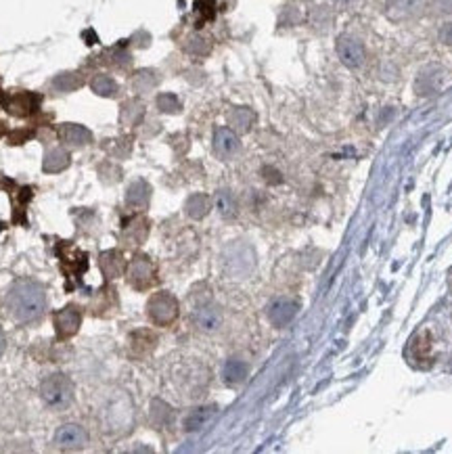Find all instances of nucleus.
Masks as SVG:
<instances>
[{
    "mask_svg": "<svg viewBox=\"0 0 452 454\" xmlns=\"http://www.w3.org/2000/svg\"><path fill=\"white\" fill-rule=\"evenodd\" d=\"M431 350H433V343H431V335L429 331H421L417 333V337L411 341V358L417 360L419 365H429L431 360Z\"/></svg>",
    "mask_w": 452,
    "mask_h": 454,
    "instance_id": "20",
    "label": "nucleus"
},
{
    "mask_svg": "<svg viewBox=\"0 0 452 454\" xmlns=\"http://www.w3.org/2000/svg\"><path fill=\"white\" fill-rule=\"evenodd\" d=\"M55 444H57V448L67 450V452L82 450L88 444V431L82 425H78V423H65V425H61L57 429Z\"/></svg>",
    "mask_w": 452,
    "mask_h": 454,
    "instance_id": "8",
    "label": "nucleus"
},
{
    "mask_svg": "<svg viewBox=\"0 0 452 454\" xmlns=\"http://www.w3.org/2000/svg\"><path fill=\"white\" fill-rule=\"evenodd\" d=\"M337 57L341 59V63L350 69H358L363 67L367 61V49L365 44L360 42L358 38L343 34L337 38Z\"/></svg>",
    "mask_w": 452,
    "mask_h": 454,
    "instance_id": "6",
    "label": "nucleus"
},
{
    "mask_svg": "<svg viewBox=\"0 0 452 454\" xmlns=\"http://www.w3.org/2000/svg\"><path fill=\"white\" fill-rule=\"evenodd\" d=\"M99 268H101L103 277H105L107 281H115V279H120V277L124 275L126 264H124V258H122L120 251L109 249V251H103V253L99 256Z\"/></svg>",
    "mask_w": 452,
    "mask_h": 454,
    "instance_id": "17",
    "label": "nucleus"
},
{
    "mask_svg": "<svg viewBox=\"0 0 452 454\" xmlns=\"http://www.w3.org/2000/svg\"><path fill=\"white\" fill-rule=\"evenodd\" d=\"M256 122V113L249 107H233L229 111V126L237 132V134H245L251 130Z\"/></svg>",
    "mask_w": 452,
    "mask_h": 454,
    "instance_id": "21",
    "label": "nucleus"
},
{
    "mask_svg": "<svg viewBox=\"0 0 452 454\" xmlns=\"http://www.w3.org/2000/svg\"><path fill=\"white\" fill-rule=\"evenodd\" d=\"M247 375H249V367H247V362H243V360L233 358L224 365V381L226 383H231V385L243 383L247 379Z\"/></svg>",
    "mask_w": 452,
    "mask_h": 454,
    "instance_id": "24",
    "label": "nucleus"
},
{
    "mask_svg": "<svg viewBox=\"0 0 452 454\" xmlns=\"http://www.w3.org/2000/svg\"><path fill=\"white\" fill-rule=\"evenodd\" d=\"M157 107L159 111L163 113H178L180 109H183V105H180V99L172 93H163L157 97Z\"/></svg>",
    "mask_w": 452,
    "mask_h": 454,
    "instance_id": "32",
    "label": "nucleus"
},
{
    "mask_svg": "<svg viewBox=\"0 0 452 454\" xmlns=\"http://www.w3.org/2000/svg\"><path fill=\"white\" fill-rule=\"evenodd\" d=\"M427 0H385V15L392 21L413 19L423 13Z\"/></svg>",
    "mask_w": 452,
    "mask_h": 454,
    "instance_id": "10",
    "label": "nucleus"
},
{
    "mask_svg": "<svg viewBox=\"0 0 452 454\" xmlns=\"http://www.w3.org/2000/svg\"><path fill=\"white\" fill-rule=\"evenodd\" d=\"M331 3H335V5H341V7H350V5H356L358 0H331Z\"/></svg>",
    "mask_w": 452,
    "mask_h": 454,
    "instance_id": "38",
    "label": "nucleus"
},
{
    "mask_svg": "<svg viewBox=\"0 0 452 454\" xmlns=\"http://www.w3.org/2000/svg\"><path fill=\"white\" fill-rule=\"evenodd\" d=\"M210 209H212V199H210L207 195H203V193L191 195V197L187 199V203H185V212H187V216L193 218V220L205 218V216L210 214Z\"/></svg>",
    "mask_w": 452,
    "mask_h": 454,
    "instance_id": "23",
    "label": "nucleus"
},
{
    "mask_svg": "<svg viewBox=\"0 0 452 454\" xmlns=\"http://www.w3.org/2000/svg\"><path fill=\"white\" fill-rule=\"evenodd\" d=\"M5 348H7V339H5L3 329H0V358H3V354H5Z\"/></svg>",
    "mask_w": 452,
    "mask_h": 454,
    "instance_id": "37",
    "label": "nucleus"
},
{
    "mask_svg": "<svg viewBox=\"0 0 452 454\" xmlns=\"http://www.w3.org/2000/svg\"><path fill=\"white\" fill-rule=\"evenodd\" d=\"M214 0H197V11L203 15V17H214Z\"/></svg>",
    "mask_w": 452,
    "mask_h": 454,
    "instance_id": "34",
    "label": "nucleus"
},
{
    "mask_svg": "<svg viewBox=\"0 0 452 454\" xmlns=\"http://www.w3.org/2000/svg\"><path fill=\"white\" fill-rule=\"evenodd\" d=\"M436 13L440 15H452V0H429Z\"/></svg>",
    "mask_w": 452,
    "mask_h": 454,
    "instance_id": "33",
    "label": "nucleus"
},
{
    "mask_svg": "<svg viewBox=\"0 0 452 454\" xmlns=\"http://www.w3.org/2000/svg\"><path fill=\"white\" fill-rule=\"evenodd\" d=\"M7 134V126H5V122L0 120V139H3V136Z\"/></svg>",
    "mask_w": 452,
    "mask_h": 454,
    "instance_id": "39",
    "label": "nucleus"
},
{
    "mask_svg": "<svg viewBox=\"0 0 452 454\" xmlns=\"http://www.w3.org/2000/svg\"><path fill=\"white\" fill-rule=\"evenodd\" d=\"M5 306L9 316L15 323L30 325L40 321L49 306V295L38 281L32 279H19L11 285Z\"/></svg>",
    "mask_w": 452,
    "mask_h": 454,
    "instance_id": "1",
    "label": "nucleus"
},
{
    "mask_svg": "<svg viewBox=\"0 0 452 454\" xmlns=\"http://www.w3.org/2000/svg\"><path fill=\"white\" fill-rule=\"evenodd\" d=\"M32 136V132H27V130H17V132H13L11 134V145H21V143H25L27 139Z\"/></svg>",
    "mask_w": 452,
    "mask_h": 454,
    "instance_id": "35",
    "label": "nucleus"
},
{
    "mask_svg": "<svg viewBox=\"0 0 452 454\" xmlns=\"http://www.w3.org/2000/svg\"><path fill=\"white\" fill-rule=\"evenodd\" d=\"M103 425L109 433H124L132 427V402L126 396H115L103 411Z\"/></svg>",
    "mask_w": 452,
    "mask_h": 454,
    "instance_id": "3",
    "label": "nucleus"
},
{
    "mask_svg": "<svg viewBox=\"0 0 452 454\" xmlns=\"http://www.w3.org/2000/svg\"><path fill=\"white\" fill-rule=\"evenodd\" d=\"M241 149V141L233 128H216L214 130V151L222 159H231Z\"/></svg>",
    "mask_w": 452,
    "mask_h": 454,
    "instance_id": "11",
    "label": "nucleus"
},
{
    "mask_svg": "<svg viewBox=\"0 0 452 454\" xmlns=\"http://www.w3.org/2000/svg\"><path fill=\"white\" fill-rule=\"evenodd\" d=\"M214 413H216V408H214V406L195 408V411L189 413L187 419H185V431H197V429H201V427L214 417Z\"/></svg>",
    "mask_w": 452,
    "mask_h": 454,
    "instance_id": "28",
    "label": "nucleus"
},
{
    "mask_svg": "<svg viewBox=\"0 0 452 454\" xmlns=\"http://www.w3.org/2000/svg\"><path fill=\"white\" fill-rule=\"evenodd\" d=\"M151 419L157 423V425H168L172 423V408L168 404H163L161 400H155L153 406H151Z\"/></svg>",
    "mask_w": 452,
    "mask_h": 454,
    "instance_id": "31",
    "label": "nucleus"
},
{
    "mask_svg": "<svg viewBox=\"0 0 452 454\" xmlns=\"http://www.w3.org/2000/svg\"><path fill=\"white\" fill-rule=\"evenodd\" d=\"M216 207L222 218H235L237 216V199L231 191H218L216 193Z\"/></svg>",
    "mask_w": 452,
    "mask_h": 454,
    "instance_id": "29",
    "label": "nucleus"
},
{
    "mask_svg": "<svg viewBox=\"0 0 452 454\" xmlns=\"http://www.w3.org/2000/svg\"><path fill=\"white\" fill-rule=\"evenodd\" d=\"M440 40L448 44V47H452V21L444 23V27L440 30Z\"/></svg>",
    "mask_w": 452,
    "mask_h": 454,
    "instance_id": "36",
    "label": "nucleus"
},
{
    "mask_svg": "<svg viewBox=\"0 0 452 454\" xmlns=\"http://www.w3.org/2000/svg\"><path fill=\"white\" fill-rule=\"evenodd\" d=\"M300 310V304L291 297H279L275 302H270V306L266 308V316L268 321L273 323L275 327H287Z\"/></svg>",
    "mask_w": 452,
    "mask_h": 454,
    "instance_id": "9",
    "label": "nucleus"
},
{
    "mask_svg": "<svg viewBox=\"0 0 452 454\" xmlns=\"http://www.w3.org/2000/svg\"><path fill=\"white\" fill-rule=\"evenodd\" d=\"M82 76L74 73V71H65V73H59L55 80H53V88L57 93H74L76 88L82 86Z\"/></svg>",
    "mask_w": 452,
    "mask_h": 454,
    "instance_id": "30",
    "label": "nucleus"
},
{
    "mask_svg": "<svg viewBox=\"0 0 452 454\" xmlns=\"http://www.w3.org/2000/svg\"><path fill=\"white\" fill-rule=\"evenodd\" d=\"M0 103H3V95H0Z\"/></svg>",
    "mask_w": 452,
    "mask_h": 454,
    "instance_id": "40",
    "label": "nucleus"
},
{
    "mask_svg": "<svg viewBox=\"0 0 452 454\" xmlns=\"http://www.w3.org/2000/svg\"><path fill=\"white\" fill-rule=\"evenodd\" d=\"M226 266L233 275H245V272L253 266V253L245 245H233L226 251Z\"/></svg>",
    "mask_w": 452,
    "mask_h": 454,
    "instance_id": "15",
    "label": "nucleus"
},
{
    "mask_svg": "<svg viewBox=\"0 0 452 454\" xmlns=\"http://www.w3.org/2000/svg\"><path fill=\"white\" fill-rule=\"evenodd\" d=\"M157 82H159V78L153 69H141L132 76V88H134V93H139V95L151 93V90L157 86Z\"/></svg>",
    "mask_w": 452,
    "mask_h": 454,
    "instance_id": "27",
    "label": "nucleus"
},
{
    "mask_svg": "<svg viewBox=\"0 0 452 454\" xmlns=\"http://www.w3.org/2000/svg\"><path fill=\"white\" fill-rule=\"evenodd\" d=\"M3 103H5V109L11 115L27 117V115H32L40 107V97L34 95V93H15V95L7 97Z\"/></svg>",
    "mask_w": 452,
    "mask_h": 454,
    "instance_id": "12",
    "label": "nucleus"
},
{
    "mask_svg": "<svg viewBox=\"0 0 452 454\" xmlns=\"http://www.w3.org/2000/svg\"><path fill=\"white\" fill-rule=\"evenodd\" d=\"M143 117H145V105H143L139 99L126 101V103L122 105L120 120H122L124 126H137Z\"/></svg>",
    "mask_w": 452,
    "mask_h": 454,
    "instance_id": "26",
    "label": "nucleus"
},
{
    "mask_svg": "<svg viewBox=\"0 0 452 454\" xmlns=\"http://www.w3.org/2000/svg\"><path fill=\"white\" fill-rule=\"evenodd\" d=\"M59 139L67 147H86L93 143V132L80 124H61Z\"/></svg>",
    "mask_w": 452,
    "mask_h": 454,
    "instance_id": "14",
    "label": "nucleus"
},
{
    "mask_svg": "<svg viewBox=\"0 0 452 454\" xmlns=\"http://www.w3.org/2000/svg\"><path fill=\"white\" fill-rule=\"evenodd\" d=\"M149 235V220L143 216H134L130 222H126L124 231H122V241L126 245H141Z\"/></svg>",
    "mask_w": 452,
    "mask_h": 454,
    "instance_id": "16",
    "label": "nucleus"
},
{
    "mask_svg": "<svg viewBox=\"0 0 452 454\" xmlns=\"http://www.w3.org/2000/svg\"><path fill=\"white\" fill-rule=\"evenodd\" d=\"M147 314L153 325L170 327L178 319V299L168 291L153 293L147 302Z\"/></svg>",
    "mask_w": 452,
    "mask_h": 454,
    "instance_id": "4",
    "label": "nucleus"
},
{
    "mask_svg": "<svg viewBox=\"0 0 452 454\" xmlns=\"http://www.w3.org/2000/svg\"><path fill=\"white\" fill-rule=\"evenodd\" d=\"M151 199V187L145 183V180H134V183L126 189V203L130 207L143 209L149 205Z\"/></svg>",
    "mask_w": 452,
    "mask_h": 454,
    "instance_id": "18",
    "label": "nucleus"
},
{
    "mask_svg": "<svg viewBox=\"0 0 452 454\" xmlns=\"http://www.w3.org/2000/svg\"><path fill=\"white\" fill-rule=\"evenodd\" d=\"M90 88H93V93L99 95V97H105V99H111V97H117L120 93V86L113 78L101 73V76H95L90 80Z\"/></svg>",
    "mask_w": 452,
    "mask_h": 454,
    "instance_id": "25",
    "label": "nucleus"
},
{
    "mask_svg": "<svg viewBox=\"0 0 452 454\" xmlns=\"http://www.w3.org/2000/svg\"><path fill=\"white\" fill-rule=\"evenodd\" d=\"M155 266L153 262L145 256V253H137L130 264H128V283L139 289V291H145L149 287L155 285Z\"/></svg>",
    "mask_w": 452,
    "mask_h": 454,
    "instance_id": "5",
    "label": "nucleus"
},
{
    "mask_svg": "<svg viewBox=\"0 0 452 454\" xmlns=\"http://www.w3.org/2000/svg\"><path fill=\"white\" fill-rule=\"evenodd\" d=\"M74 383L65 373H53L40 383V396L53 411H65L74 402Z\"/></svg>",
    "mask_w": 452,
    "mask_h": 454,
    "instance_id": "2",
    "label": "nucleus"
},
{
    "mask_svg": "<svg viewBox=\"0 0 452 454\" xmlns=\"http://www.w3.org/2000/svg\"><path fill=\"white\" fill-rule=\"evenodd\" d=\"M53 323H55L57 339H69L80 331L82 312L74 304H69V306H65V308H61L53 314Z\"/></svg>",
    "mask_w": 452,
    "mask_h": 454,
    "instance_id": "7",
    "label": "nucleus"
},
{
    "mask_svg": "<svg viewBox=\"0 0 452 454\" xmlns=\"http://www.w3.org/2000/svg\"><path fill=\"white\" fill-rule=\"evenodd\" d=\"M71 163V157L65 149L61 147H55V149H49L47 155H44V161H42V170L49 172V174H57V172H63L67 170Z\"/></svg>",
    "mask_w": 452,
    "mask_h": 454,
    "instance_id": "19",
    "label": "nucleus"
},
{
    "mask_svg": "<svg viewBox=\"0 0 452 454\" xmlns=\"http://www.w3.org/2000/svg\"><path fill=\"white\" fill-rule=\"evenodd\" d=\"M440 82H442L440 67H427L417 78V93L419 95H433L436 90L440 88Z\"/></svg>",
    "mask_w": 452,
    "mask_h": 454,
    "instance_id": "22",
    "label": "nucleus"
},
{
    "mask_svg": "<svg viewBox=\"0 0 452 454\" xmlns=\"http://www.w3.org/2000/svg\"><path fill=\"white\" fill-rule=\"evenodd\" d=\"M222 310L216 304H201L195 312V325L203 333H216L222 327Z\"/></svg>",
    "mask_w": 452,
    "mask_h": 454,
    "instance_id": "13",
    "label": "nucleus"
}]
</instances>
